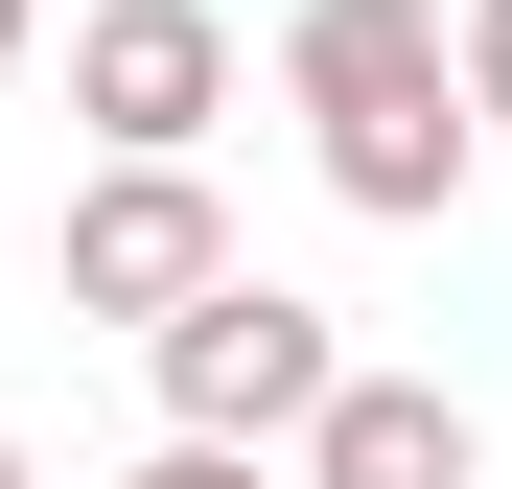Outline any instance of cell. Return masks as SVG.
<instances>
[{"label": "cell", "instance_id": "9", "mask_svg": "<svg viewBox=\"0 0 512 489\" xmlns=\"http://www.w3.org/2000/svg\"><path fill=\"white\" fill-rule=\"evenodd\" d=\"M0 489H24V443H0Z\"/></svg>", "mask_w": 512, "mask_h": 489}, {"label": "cell", "instance_id": "8", "mask_svg": "<svg viewBox=\"0 0 512 489\" xmlns=\"http://www.w3.org/2000/svg\"><path fill=\"white\" fill-rule=\"evenodd\" d=\"M24 47H47V0H0V70H24Z\"/></svg>", "mask_w": 512, "mask_h": 489}, {"label": "cell", "instance_id": "3", "mask_svg": "<svg viewBox=\"0 0 512 489\" xmlns=\"http://www.w3.org/2000/svg\"><path fill=\"white\" fill-rule=\"evenodd\" d=\"M70 117H94L117 163H187L233 117V24L210 0H94V24H70Z\"/></svg>", "mask_w": 512, "mask_h": 489}, {"label": "cell", "instance_id": "5", "mask_svg": "<svg viewBox=\"0 0 512 489\" xmlns=\"http://www.w3.org/2000/svg\"><path fill=\"white\" fill-rule=\"evenodd\" d=\"M303 489H466V396L443 373H326V420L280 443Z\"/></svg>", "mask_w": 512, "mask_h": 489}, {"label": "cell", "instance_id": "1", "mask_svg": "<svg viewBox=\"0 0 512 489\" xmlns=\"http://www.w3.org/2000/svg\"><path fill=\"white\" fill-rule=\"evenodd\" d=\"M280 70H303V140H326V187H350L373 233H419V210L489 163V117H466V24H443V0H303Z\"/></svg>", "mask_w": 512, "mask_h": 489}, {"label": "cell", "instance_id": "7", "mask_svg": "<svg viewBox=\"0 0 512 489\" xmlns=\"http://www.w3.org/2000/svg\"><path fill=\"white\" fill-rule=\"evenodd\" d=\"M466 117L512 140V0H466Z\"/></svg>", "mask_w": 512, "mask_h": 489}, {"label": "cell", "instance_id": "4", "mask_svg": "<svg viewBox=\"0 0 512 489\" xmlns=\"http://www.w3.org/2000/svg\"><path fill=\"white\" fill-rule=\"evenodd\" d=\"M210 280H233V210L187 187V163H94V187H70V303L94 326H163Z\"/></svg>", "mask_w": 512, "mask_h": 489}, {"label": "cell", "instance_id": "2", "mask_svg": "<svg viewBox=\"0 0 512 489\" xmlns=\"http://www.w3.org/2000/svg\"><path fill=\"white\" fill-rule=\"evenodd\" d=\"M140 350H163V443H256V466H280V443L326 420V373H350V350H326V303H280L256 257H233L210 303H163Z\"/></svg>", "mask_w": 512, "mask_h": 489}, {"label": "cell", "instance_id": "6", "mask_svg": "<svg viewBox=\"0 0 512 489\" xmlns=\"http://www.w3.org/2000/svg\"><path fill=\"white\" fill-rule=\"evenodd\" d=\"M117 489H303V466H256V443H163V466H117Z\"/></svg>", "mask_w": 512, "mask_h": 489}]
</instances>
